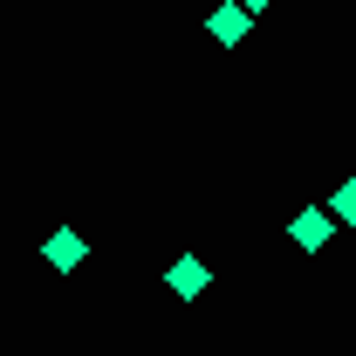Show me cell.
I'll list each match as a JSON object with an SVG mask.
<instances>
[{"mask_svg":"<svg viewBox=\"0 0 356 356\" xmlns=\"http://www.w3.org/2000/svg\"><path fill=\"white\" fill-rule=\"evenodd\" d=\"M165 288H172L178 302H199V295L213 288V267L199 261V254H178V261L165 267Z\"/></svg>","mask_w":356,"mask_h":356,"instance_id":"6da1fadb","label":"cell"},{"mask_svg":"<svg viewBox=\"0 0 356 356\" xmlns=\"http://www.w3.org/2000/svg\"><path fill=\"white\" fill-rule=\"evenodd\" d=\"M42 261L55 267V274H76V267L89 261V240L76 233V226H55V233L42 240Z\"/></svg>","mask_w":356,"mask_h":356,"instance_id":"7a4b0ae2","label":"cell"},{"mask_svg":"<svg viewBox=\"0 0 356 356\" xmlns=\"http://www.w3.org/2000/svg\"><path fill=\"white\" fill-rule=\"evenodd\" d=\"M329 233H336V213H322V206H302V213L288 220V240H295L302 254H322V247H329Z\"/></svg>","mask_w":356,"mask_h":356,"instance_id":"3957f363","label":"cell"},{"mask_svg":"<svg viewBox=\"0 0 356 356\" xmlns=\"http://www.w3.org/2000/svg\"><path fill=\"white\" fill-rule=\"evenodd\" d=\"M240 7H247V14H261V7H274V0H240Z\"/></svg>","mask_w":356,"mask_h":356,"instance_id":"8992f818","label":"cell"},{"mask_svg":"<svg viewBox=\"0 0 356 356\" xmlns=\"http://www.w3.org/2000/svg\"><path fill=\"white\" fill-rule=\"evenodd\" d=\"M247 21H254V14H247L240 0H226V7H213V14H206V35L233 48V42H247Z\"/></svg>","mask_w":356,"mask_h":356,"instance_id":"277c9868","label":"cell"},{"mask_svg":"<svg viewBox=\"0 0 356 356\" xmlns=\"http://www.w3.org/2000/svg\"><path fill=\"white\" fill-rule=\"evenodd\" d=\"M329 213H336L343 226H356V178H343V185H336V199H329Z\"/></svg>","mask_w":356,"mask_h":356,"instance_id":"5b68a950","label":"cell"}]
</instances>
